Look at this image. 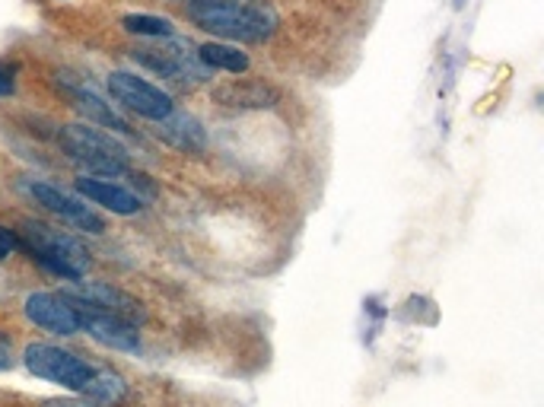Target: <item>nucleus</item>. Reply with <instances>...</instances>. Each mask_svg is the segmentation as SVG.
<instances>
[{
	"label": "nucleus",
	"instance_id": "obj_1",
	"mask_svg": "<svg viewBox=\"0 0 544 407\" xmlns=\"http://www.w3.org/2000/svg\"><path fill=\"white\" fill-rule=\"evenodd\" d=\"M191 16L201 29L214 36L236 39V42H261L271 39L280 26V16L265 0H216V4H197Z\"/></svg>",
	"mask_w": 544,
	"mask_h": 407
},
{
	"label": "nucleus",
	"instance_id": "obj_2",
	"mask_svg": "<svg viewBox=\"0 0 544 407\" xmlns=\"http://www.w3.org/2000/svg\"><path fill=\"white\" fill-rule=\"evenodd\" d=\"M61 143L70 160L80 162L86 172H99V176H125L127 172V150L112 134L99 131V127L67 125L61 134Z\"/></svg>",
	"mask_w": 544,
	"mask_h": 407
},
{
	"label": "nucleus",
	"instance_id": "obj_3",
	"mask_svg": "<svg viewBox=\"0 0 544 407\" xmlns=\"http://www.w3.org/2000/svg\"><path fill=\"white\" fill-rule=\"evenodd\" d=\"M26 248L32 258H39L51 274L67 277V281H83L90 271V255L74 236L61 229H51L42 223H26Z\"/></svg>",
	"mask_w": 544,
	"mask_h": 407
},
{
	"label": "nucleus",
	"instance_id": "obj_4",
	"mask_svg": "<svg viewBox=\"0 0 544 407\" xmlns=\"http://www.w3.org/2000/svg\"><path fill=\"white\" fill-rule=\"evenodd\" d=\"M22 359H26V369L32 376L55 382L61 388H70V392H83V385L92 376V366L86 359H80L77 353L70 351H61L55 344H29Z\"/></svg>",
	"mask_w": 544,
	"mask_h": 407
},
{
	"label": "nucleus",
	"instance_id": "obj_5",
	"mask_svg": "<svg viewBox=\"0 0 544 407\" xmlns=\"http://www.w3.org/2000/svg\"><path fill=\"white\" fill-rule=\"evenodd\" d=\"M131 57L154 74H162L179 83H201L207 80V67L197 61V51H191L185 42H166V45H140L131 51Z\"/></svg>",
	"mask_w": 544,
	"mask_h": 407
},
{
	"label": "nucleus",
	"instance_id": "obj_6",
	"mask_svg": "<svg viewBox=\"0 0 544 407\" xmlns=\"http://www.w3.org/2000/svg\"><path fill=\"white\" fill-rule=\"evenodd\" d=\"M109 92L118 99L121 106L137 112L140 118H150V121H162L175 112V102L169 92L156 90L154 83H147L144 77L137 74H127V71H115L109 77Z\"/></svg>",
	"mask_w": 544,
	"mask_h": 407
},
{
	"label": "nucleus",
	"instance_id": "obj_7",
	"mask_svg": "<svg viewBox=\"0 0 544 407\" xmlns=\"http://www.w3.org/2000/svg\"><path fill=\"white\" fill-rule=\"evenodd\" d=\"M61 296H67L70 302H80V306H90V309L125 318L134 328H140V325L147 322V309H144L131 293H125V290L118 287H109V283L77 281L70 290H64Z\"/></svg>",
	"mask_w": 544,
	"mask_h": 407
},
{
	"label": "nucleus",
	"instance_id": "obj_8",
	"mask_svg": "<svg viewBox=\"0 0 544 407\" xmlns=\"http://www.w3.org/2000/svg\"><path fill=\"white\" fill-rule=\"evenodd\" d=\"M67 299V296H64ZM74 309L80 312V331L99 341L102 347H112V351H127V353H137L140 351V334L131 322L118 316H109V312H99L90 309V306H80L74 302Z\"/></svg>",
	"mask_w": 544,
	"mask_h": 407
},
{
	"label": "nucleus",
	"instance_id": "obj_9",
	"mask_svg": "<svg viewBox=\"0 0 544 407\" xmlns=\"http://www.w3.org/2000/svg\"><path fill=\"white\" fill-rule=\"evenodd\" d=\"M29 195L35 197V204H42V207H48L51 213L64 217V220H67V223L77 226V229H86V232H92V236L105 232V220L99 217L96 211H92L90 204L77 201V197H70L67 191L55 188V185L32 182V185H29Z\"/></svg>",
	"mask_w": 544,
	"mask_h": 407
},
{
	"label": "nucleus",
	"instance_id": "obj_10",
	"mask_svg": "<svg viewBox=\"0 0 544 407\" xmlns=\"http://www.w3.org/2000/svg\"><path fill=\"white\" fill-rule=\"evenodd\" d=\"M26 318L35 322L39 328L51 331V334L70 337L80 331V312L74 309V302L64 299L61 293H32L26 296Z\"/></svg>",
	"mask_w": 544,
	"mask_h": 407
},
{
	"label": "nucleus",
	"instance_id": "obj_11",
	"mask_svg": "<svg viewBox=\"0 0 544 407\" xmlns=\"http://www.w3.org/2000/svg\"><path fill=\"white\" fill-rule=\"evenodd\" d=\"M214 102H220L226 108L255 112V108L280 106V90H274L265 80H230V83L214 86Z\"/></svg>",
	"mask_w": 544,
	"mask_h": 407
},
{
	"label": "nucleus",
	"instance_id": "obj_12",
	"mask_svg": "<svg viewBox=\"0 0 544 407\" xmlns=\"http://www.w3.org/2000/svg\"><path fill=\"white\" fill-rule=\"evenodd\" d=\"M77 191L83 197H90L92 204H102L105 211L118 213V217H131V213L140 211V197L131 195L127 188H121V185L109 182V178H77Z\"/></svg>",
	"mask_w": 544,
	"mask_h": 407
},
{
	"label": "nucleus",
	"instance_id": "obj_13",
	"mask_svg": "<svg viewBox=\"0 0 544 407\" xmlns=\"http://www.w3.org/2000/svg\"><path fill=\"white\" fill-rule=\"evenodd\" d=\"M156 134H160L166 143H172L175 150H185V153H197V150H204V143H207L201 121L189 112H172L169 118L156 121Z\"/></svg>",
	"mask_w": 544,
	"mask_h": 407
},
{
	"label": "nucleus",
	"instance_id": "obj_14",
	"mask_svg": "<svg viewBox=\"0 0 544 407\" xmlns=\"http://www.w3.org/2000/svg\"><path fill=\"white\" fill-rule=\"evenodd\" d=\"M83 398H92L99 404H109V407H118L127 401V382L121 379L118 372H109V369H92L90 382L83 385Z\"/></svg>",
	"mask_w": 544,
	"mask_h": 407
},
{
	"label": "nucleus",
	"instance_id": "obj_15",
	"mask_svg": "<svg viewBox=\"0 0 544 407\" xmlns=\"http://www.w3.org/2000/svg\"><path fill=\"white\" fill-rule=\"evenodd\" d=\"M197 61L207 67V71H230V74H245L249 71V55L233 45H220V42H207L197 48Z\"/></svg>",
	"mask_w": 544,
	"mask_h": 407
},
{
	"label": "nucleus",
	"instance_id": "obj_16",
	"mask_svg": "<svg viewBox=\"0 0 544 407\" xmlns=\"http://www.w3.org/2000/svg\"><path fill=\"white\" fill-rule=\"evenodd\" d=\"M67 92H70L74 99H77L74 106H77L80 112H83L90 121H99L102 127H112V131H127L125 121H121L118 115L112 112V108L105 106V102L96 96V92H86V90H80V86H67Z\"/></svg>",
	"mask_w": 544,
	"mask_h": 407
},
{
	"label": "nucleus",
	"instance_id": "obj_17",
	"mask_svg": "<svg viewBox=\"0 0 544 407\" xmlns=\"http://www.w3.org/2000/svg\"><path fill=\"white\" fill-rule=\"evenodd\" d=\"M121 26L134 36H147V39H169L172 36V22L166 16H150V13H131L121 20Z\"/></svg>",
	"mask_w": 544,
	"mask_h": 407
},
{
	"label": "nucleus",
	"instance_id": "obj_18",
	"mask_svg": "<svg viewBox=\"0 0 544 407\" xmlns=\"http://www.w3.org/2000/svg\"><path fill=\"white\" fill-rule=\"evenodd\" d=\"M16 246H20V239H16L10 229H4V226H0V258H7Z\"/></svg>",
	"mask_w": 544,
	"mask_h": 407
},
{
	"label": "nucleus",
	"instance_id": "obj_19",
	"mask_svg": "<svg viewBox=\"0 0 544 407\" xmlns=\"http://www.w3.org/2000/svg\"><path fill=\"white\" fill-rule=\"evenodd\" d=\"M13 92V71L0 64V96H10Z\"/></svg>",
	"mask_w": 544,
	"mask_h": 407
},
{
	"label": "nucleus",
	"instance_id": "obj_20",
	"mask_svg": "<svg viewBox=\"0 0 544 407\" xmlns=\"http://www.w3.org/2000/svg\"><path fill=\"white\" fill-rule=\"evenodd\" d=\"M48 407H92L90 401H77V398H61V401H48Z\"/></svg>",
	"mask_w": 544,
	"mask_h": 407
},
{
	"label": "nucleus",
	"instance_id": "obj_21",
	"mask_svg": "<svg viewBox=\"0 0 544 407\" xmlns=\"http://www.w3.org/2000/svg\"><path fill=\"white\" fill-rule=\"evenodd\" d=\"M191 7H197V4H216V0H189Z\"/></svg>",
	"mask_w": 544,
	"mask_h": 407
}]
</instances>
